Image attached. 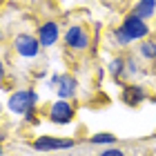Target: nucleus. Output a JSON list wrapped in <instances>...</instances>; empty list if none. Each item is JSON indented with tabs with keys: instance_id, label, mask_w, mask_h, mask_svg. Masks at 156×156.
<instances>
[{
	"instance_id": "obj_5",
	"label": "nucleus",
	"mask_w": 156,
	"mask_h": 156,
	"mask_svg": "<svg viewBox=\"0 0 156 156\" xmlns=\"http://www.w3.org/2000/svg\"><path fill=\"white\" fill-rule=\"evenodd\" d=\"M65 45L72 47V49H87V45H89L87 31H85L80 25H72L65 31Z\"/></svg>"
},
{
	"instance_id": "obj_18",
	"label": "nucleus",
	"mask_w": 156,
	"mask_h": 156,
	"mask_svg": "<svg viewBox=\"0 0 156 156\" xmlns=\"http://www.w3.org/2000/svg\"><path fill=\"white\" fill-rule=\"evenodd\" d=\"M2 140H5V134H0V145H2Z\"/></svg>"
},
{
	"instance_id": "obj_15",
	"label": "nucleus",
	"mask_w": 156,
	"mask_h": 156,
	"mask_svg": "<svg viewBox=\"0 0 156 156\" xmlns=\"http://www.w3.org/2000/svg\"><path fill=\"white\" fill-rule=\"evenodd\" d=\"M98 156H125V152H123V150H116V147H112V150L107 147V150H103Z\"/></svg>"
},
{
	"instance_id": "obj_11",
	"label": "nucleus",
	"mask_w": 156,
	"mask_h": 156,
	"mask_svg": "<svg viewBox=\"0 0 156 156\" xmlns=\"http://www.w3.org/2000/svg\"><path fill=\"white\" fill-rule=\"evenodd\" d=\"M127 67V60L125 58H114L109 62V74L114 76V78H118L120 74H123V69Z\"/></svg>"
},
{
	"instance_id": "obj_4",
	"label": "nucleus",
	"mask_w": 156,
	"mask_h": 156,
	"mask_svg": "<svg viewBox=\"0 0 156 156\" xmlns=\"http://www.w3.org/2000/svg\"><path fill=\"white\" fill-rule=\"evenodd\" d=\"M51 85L56 87V94L60 96V101H67V98H72L76 94V87H78V83H76V78L74 76H54L51 78Z\"/></svg>"
},
{
	"instance_id": "obj_3",
	"label": "nucleus",
	"mask_w": 156,
	"mask_h": 156,
	"mask_svg": "<svg viewBox=\"0 0 156 156\" xmlns=\"http://www.w3.org/2000/svg\"><path fill=\"white\" fill-rule=\"evenodd\" d=\"M13 49H16L20 56H25V58H34V56H38V51H40V42H38V38L29 36V34H18V36L13 38Z\"/></svg>"
},
{
	"instance_id": "obj_13",
	"label": "nucleus",
	"mask_w": 156,
	"mask_h": 156,
	"mask_svg": "<svg viewBox=\"0 0 156 156\" xmlns=\"http://www.w3.org/2000/svg\"><path fill=\"white\" fill-rule=\"evenodd\" d=\"M140 54H143L147 60H154L156 58V42H152V40L143 42V45H140Z\"/></svg>"
},
{
	"instance_id": "obj_9",
	"label": "nucleus",
	"mask_w": 156,
	"mask_h": 156,
	"mask_svg": "<svg viewBox=\"0 0 156 156\" xmlns=\"http://www.w3.org/2000/svg\"><path fill=\"white\" fill-rule=\"evenodd\" d=\"M123 101L129 105V107H136L145 101V89L138 87V85H127L123 89Z\"/></svg>"
},
{
	"instance_id": "obj_2",
	"label": "nucleus",
	"mask_w": 156,
	"mask_h": 156,
	"mask_svg": "<svg viewBox=\"0 0 156 156\" xmlns=\"http://www.w3.org/2000/svg\"><path fill=\"white\" fill-rule=\"evenodd\" d=\"M145 23H147V20L138 18L136 13H129V16H127V18L123 20L120 29H123V31H125L132 40H140V38H145L147 34H150V27H147Z\"/></svg>"
},
{
	"instance_id": "obj_19",
	"label": "nucleus",
	"mask_w": 156,
	"mask_h": 156,
	"mask_svg": "<svg viewBox=\"0 0 156 156\" xmlns=\"http://www.w3.org/2000/svg\"><path fill=\"white\" fill-rule=\"evenodd\" d=\"M0 38H2V31H0Z\"/></svg>"
},
{
	"instance_id": "obj_17",
	"label": "nucleus",
	"mask_w": 156,
	"mask_h": 156,
	"mask_svg": "<svg viewBox=\"0 0 156 156\" xmlns=\"http://www.w3.org/2000/svg\"><path fill=\"white\" fill-rule=\"evenodd\" d=\"M2 78H5V65H2V60H0V83H2Z\"/></svg>"
},
{
	"instance_id": "obj_6",
	"label": "nucleus",
	"mask_w": 156,
	"mask_h": 156,
	"mask_svg": "<svg viewBox=\"0 0 156 156\" xmlns=\"http://www.w3.org/2000/svg\"><path fill=\"white\" fill-rule=\"evenodd\" d=\"M49 118L58 125H67L74 120V107L67 101H56L51 105V109H49Z\"/></svg>"
},
{
	"instance_id": "obj_12",
	"label": "nucleus",
	"mask_w": 156,
	"mask_h": 156,
	"mask_svg": "<svg viewBox=\"0 0 156 156\" xmlns=\"http://www.w3.org/2000/svg\"><path fill=\"white\" fill-rule=\"evenodd\" d=\"M91 143L94 145H114L116 136L114 134H96V136H91Z\"/></svg>"
},
{
	"instance_id": "obj_8",
	"label": "nucleus",
	"mask_w": 156,
	"mask_h": 156,
	"mask_svg": "<svg viewBox=\"0 0 156 156\" xmlns=\"http://www.w3.org/2000/svg\"><path fill=\"white\" fill-rule=\"evenodd\" d=\"M58 25L56 23H45V25H40V29H38V42H40V47H51L56 40H58Z\"/></svg>"
},
{
	"instance_id": "obj_16",
	"label": "nucleus",
	"mask_w": 156,
	"mask_h": 156,
	"mask_svg": "<svg viewBox=\"0 0 156 156\" xmlns=\"http://www.w3.org/2000/svg\"><path fill=\"white\" fill-rule=\"evenodd\" d=\"M25 116H27V120H29V123H34V125H36V123H38V118H36V109H31V112H27V114H25Z\"/></svg>"
},
{
	"instance_id": "obj_14",
	"label": "nucleus",
	"mask_w": 156,
	"mask_h": 156,
	"mask_svg": "<svg viewBox=\"0 0 156 156\" xmlns=\"http://www.w3.org/2000/svg\"><path fill=\"white\" fill-rule=\"evenodd\" d=\"M114 36H116V42H118V45H123V47H125V45H129V42H132V38L127 36V34H125L123 29H120V27H118V29L114 31Z\"/></svg>"
},
{
	"instance_id": "obj_1",
	"label": "nucleus",
	"mask_w": 156,
	"mask_h": 156,
	"mask_svg": "<svg viewBox=\"0 0 156 156\" xmlns=\"http://www.w3.org/2000/svg\"><path fill=\"white\" fill-rule=\"evenodd\" d=\"M38 103V94L34 89H20V91H13L9 96V109L13 114H27V112H31L36 107Z\"/></svg>"
},
{
	"instance_id": "obj_10",
	"label": "nucleus",
	"mask_w": 156,
	"mask_h": 156,
	"mask_svg": "<svg viewBox=\"0 0 156 156\" xmlns=\"http://www.w3.org/2000/svg\"><path fill=\"white\" fill-rule=\"evenodd\" d=\"M154 11H156V0H138L136 9H134V13L143 20H150L154 16Z\"/></svg>"
},
{
	"instance_id": "obj_7",
	"label": "nucleus",
	"mask_w": 156,
	"mask_h": 156,
	"mask_svg": "<svg viewBox=\"0 0 156 156\" xmlns=\"http://www.w3.org/2000/svg\"><path fill=\"white\" fill-rule=\"evenodd\" d=\"M74 147V140L69 138H54V136H40L34 140V150L38 152H51V150H67Z\"/></svg>"
}]
</instances>
